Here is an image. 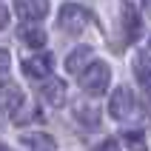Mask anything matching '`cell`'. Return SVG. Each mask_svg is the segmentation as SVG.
I'll list each match as a JSON object with an SVG mask.
<instances>
[{"label": "cell", "instance_id": "12", "mask_svg": "<svg viewBox=\"0 0 151 151\" xmlns=\"http://www.w3.org/2000/svg\"><path fill=\"white\" fill-rule=\"evenodd\" d=\"M20 40H23L29 49H43V46H46V32L37 29V26H23V29H20Z\"/></svg>", "mask_w": 151, "mask_h": 151}, {"label": "cell", "instance_id": "9", "mask_svg": "<svg viewBox=\"0 0 151 151\" xmlns=\"http://www.w3.org/2000/svg\"><path fill=\"white\" fill-rule=\"evenodd\" d=\"M134 74H137V83H140L143 94L151 100V54L140 51L134 57Z\"/></svg>", "mask_w": 151, "mask_h": 151}, {"label": "cell", "instance_id": "17", "mask_svg": "<svg viewBox=\"0 0 151 151\" xmlns=\"http://www.w3.org/2000/svg\"><path fill=\"white\" fill-rule=\"evenodd\" d=\"M0 151H9V148H0Z\"/></svg>", "mask_w": 151, "mask_h": 151}, {"label": "cell", "instance_id": "5", "mask_svg": "<svg viewBox=\"0 0 151 151\" xmlns=\"http://www.w3.org/2000/svg\"><path fill=\"white\" fill-rule=\"evenodd\" d=\"M23 71L29 80H46L49 83V74H51V54H46V51H37V54H32V57L23 60Z\"/></svg>", "mask_w": 151, "mask_h": 151}, {"label": "cell", "instance_id": "7", "mask_svg": "<svg viewBox=\"0 0 151 151\" xmlns=\"http://www.w3.org/2000/svg\"><path fill=\"white\" fill-rule=\"evenodd\" d=\"M14 12L26 23H37L49 14V0H14Z\"/></svg>", "mask_w": 151, "mask_h": 151}, {"label": "cell", "instance_id": "11", "mask_svg": "<svg viewBox=\"0 0 151 151\" xmlns=\"http://www.w3.org/2000/svg\"><path fill=\"white\" fill-rule=\"evenodd\" d=\"M123 26H126V40H137L140 32H143V20L137 14V9L128 6V3H126V9H123Z\"/></svg>", "mask_w": 151, "mask_h": 151}, {"label": "cell", "instance_id": "10", "mask_svg": "<svg viewBox=\"0 0 151 151\" xmlns=\"http://www.w3.org/2000/svg\"><path fill=\"white\" fill-rule=\"evenodd\" d=\"M43 100L49 103V106H54V109H60V106H66V83L63 80H49V83L43 86Z\"/></svg>", "mask_w": 151, "mask_h": 151}, {"label": "cell", "instance_id": "16", "mask_svg": "<svg viewBox=\"0 0 151 151\" xmlns=\"http://www.w3.org/2000/svg\"><path fill=\"white\" fill-rule=\"evenodd\" d=\"M6 23H9V12L6 6H0V29H6Z\"/></svg>", "mask_w": 151, "mask_h": 151}, {"label": "cell", "instance_id": "18", "mask_svg": "<svg viewBox=\"0 0 151 151\" xmlns=\"http://www.w3.org/2000/svg\"><path fill=\"white\" fill-rule=\"evenodd\" d=\"M148 43H151V40H148Z\"/></svg>", "mask_w": 151, "mask_h": 151}, {"label": "cell", "instance_id": "2", "mask_svg": "<svg viewBox=\"0 0 151 151\" xmlns=\"http://www.w3.org/2000/svg\"><path fill=\"white\" fill-rule=\"evenodd\" d=\"M88 20H91V14H88V9L80 6V3H66V6L60 9V14H57L60 29H63V32H68V34L83 32L86 26H88Z\"/></svg>", "mask_w": 151, "mask_h": 151}, {"label": "cell", "instance_id": "3", "mask_svg": "<svg viewBox=\"0 0 151 151\" xmlns=\"http://www.w3.org/2000/svg\"><path fill=\"white\" fill-rule=\"evenodd\" d=\"M134 111H137V97L131 94V88L128 86L114 88V94L109 97V114L114 120H128Z\"/></svg>", "mask_w": 151, "mask_h": 151}, {"label": "cell", "instance_id": "6", "mask_svg": "<svg viewBox=\"0 0 151 151\" xmlns=\"http://www.w3.org/2000/svg\"><path fill=\"white\" fill-rule=\"evenodd\" d=\"M91 63H94V49L91 46H77V49L68 51V57H66V71L80 77Z\"/></svg>", "mask_w": 151, "mask_h": 151}, {"label": "cell", "instance_id": "8", "mask_svg": "<svg viewBox=\"0 0 151 151\" xmlns=\"http://www.w3.org/2000/svg\"><path fill=\"white\" fill-rule=\"evenodd\" d=\"M20 145H23V151H57L54 137L46 134V131H32V134H23V137H20Z\"/></svg>", "mask_w": 151, "mask_h": 151}, {"label": "cell", "instance_id": "14", "mask_svg": "<svg viewBox=\"0 0 151 151\" xmlns=\"http://www.w3.org/2000/svg\"><path fill=\"white\" fill-rule=\"evenodd\" d=\"M9 66H12V54L6 49H0V77L9 74Z\"/></svg>", "mask_w": 151, "mask_h": 151}, {"label": "cell", "instance_id": "4", "mask_svg": "<svg viewBox=\"0 0 151 151\" xmlns=\"http://www.w3.org/2000/svg\"><path fill=\"white\" fill-rule=\"evenodd\" d=\"M23 106H26V97L20 91V86L12 83V80H3L0 83V111L9 114V117H14Z\"/></svg>", "mask_w": 151, "mask_h": 151}, {"label": "cell", "instance_id": "1", "mask_svg": "<svg viewBox=\"0 0 151 151\" xmlns=\"http://www.w3.org/2000/svg\"><path fill=\"white\" fill-rule=\"evenodd\" d=\"M109 83H111V68L106 63H100V60H94L91 66L80 74V86L88 94H103L109 88Z\"/></svg>", "mask_w": 151, "mask_h": 151}, {"label": "cell", "instance_id": "13", "mask_svg": "<svg viewBox=\"0 0 151 151\" xmlns=\"http://www.w3.org/2000/svg\"><path fill=\"white\" fill-rule=\"evenodd\" d=\"M123 143L128 151H148V140H145L143 131H126L123 134Z\"/></svg>", "mask_w": 151, "mask_h": 151}, {"label": "cell", "instance_id": "15", "mask_svg": "<svg viewBox=\"0 0 151 151\" xmlns=\"http://www.w3.org/2000/svg\"><path fill=\"white\" fill-rule=\"evenodd\" d=\"M94 151H120V143H117V140H103Z\"/></svg>", "mask_w": 151, "mask_h": 151}]
</instances>
